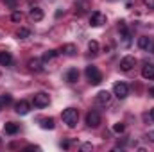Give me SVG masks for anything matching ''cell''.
<instances>
[{"label": "cell", "instance_id": "1", "mask_svg": "<svg viewBox=\"0 0 154 152\" xmlns=\"http://www.w3.org/2000/svg\"><path fill=\"white\" fill-rule=\"evenodd\" d=\"M77 120H79V111L74 109V108H66L63 111V122L68 125V127H75Z\"/></svg>", "mask_w": 154, "mask_h": 152}, {"label": "cell", "instance_id": "2", "mask_svg": "<svg viewBox=\"0 0 154 152\" xmlns=\"http://www.w3.org/2000/svg\"><path fill=\"white\" fill-rule=\"evenodd\" d=\"M86 77H88L90 84H93V86H97V84L102 82V74H100V70L97 66H91V65L86 66Z\"/></svg>", "mask_w": 154, "mask_h": 152}, {"label": "cell", "instance_id": "3", "mask_svg": "<svg viewBox=\"0 0 154 152\" xmlns=\"http://www.w3.org/2000/svg\"><path fill=\"white\" fill-rule=\"evenodd\" d=\"M104 23H106V16H104L102 13L93 11V13L90 14V25H91V27H100V25H104Z\"/></svg>", "mask_w": 154, "mask_h": 152}, {"label": "cell", "instance_id": "4", "mask_svg": "<svg viewBox=\"0 0 154 152\" xmlns=\"http://www.w3.org/2000/svg\"><path fill=\"white\" fill-rule=\"evenodd\" d=\"M113 91H115V95L118 99H125V97L129 95V86H127L125 82H116L115 88H113Z\"/></svg>", "mask_w": 154, "mask_h": 152}, {"label": "cell", "instance_id": "5", "mask_svg": "<svg viewBox=\"0 0 154 152\" xmlns=\"http://www.w3.org/2000/svg\"><path fill=\"white\" fill-rule=\"evenodd\" d=\"M86 125L88 127H99L100 125V114L97 111H90L86 114Z\"/></svg>", "mask_w": 154, "mask_h": 152}, {"label": "cell", "instance_id": "6", "mask_svg": "<svg viewBox=\"0 0 154 152\" xmlns=\"http://www.w3.org/2000/svg\"><path fill=\"white\" fill-rule=\"evenodd\" d=\"M32 102H34V106H36V108H45V106H48V95H47V93H43V91H39V93L34 95Z\"/></svg>", "mask_w": 154, "mask_h": 152}, {"label": "cell", "instance_id": "7", "mask_svg": "<svg viewBox=\"0 0 154 152\" xmlns=\"http://www.w3.org/2000/svg\"><path fill=\"white\" fill-rule=\"evenodd\" d=\"M134 65H136V59H134L133 56H125V57L120 61V70H122V72H129Z\"/></svg>", "mask_w": 154, "mask_h": 152}, {"label": "cell", "instance_id": "8", "mask_svg": "<svg viewBox=\"0 0 154 152\" xmlns=\"http://www.w3.org/2000/svg\"><path fill=\"white\" fill-rule=\"evenodd\" d=\"M14 109H16L18 114H27L29 111H31V104H29L27 100H20V102H16Z\"/></svg>", "mask_w": 154, "mask_h": 152}, {"label": "cell", "instance_id": "9", "mask_svg": "<svg viewBox=\"0 0 154 152\" xmlns=\"http://www.w3.org/2000/svg\"><path fill=\"white\" fill-rule=\"evenodd\" d=\"M109 99H111V93L109 91H99L97 93V97H95V100H97V104H108L109 102Z\"/></svg>", "mask_w": 154, "mask_h": 152}, {"label": "cell", "instance_id": "10", "mask_svg": "<svg viewBox=\"0 0 154 152\" xmlns=\"http://www.w3.org/2000/svg\"><path fill=\"white\" fill-rule=\"evenodd\" d=\"M142 77H143V79H154V65L147 63V65L142 68Z\"/></svg>", "mask_w": 154, "mask_h": 152}, {"label": "cell", "instance_id": "11", "mask_svg": "<svg viewBox=\"0 0 154 152\" xmlns=\"http://www.w3.org/2000/svg\"><path fill=\"white\" fill-rule=\"evenodd\" d=\"M13 63L11 52H0V66H9Z\"/></svg>", "mask_w": 154, "mask_h": 152}, {"label": "cell", "instance_id": "12", "mask_svg": "<svg viewBox=\"0 0 154 152\" xmlns=\"http://www.w3.org/2000/svg\"><path fill=\"white\" fill-rule=\"evenodd\" d=\"M31 20H32V22L43 20V11H41L39 7H32V9H31Z\"/></svg>", "mask_w": 154, "mask_h": 152}, {"label": "cell", "instance_id": "13", "mask_svg": "<svg viewBox=\"0 0 154 152\" xmlns=\"http://www.w3.org/2000/svg\"><path fill=\"white\" fill-rule=\"evenodd\" d=\"M77 79H79V72H77V68H70L68 72H66V82H77Z\"/></svg>", "mask_w": 154, "mask_h": 152}, {"label": "cell", "instance_id": "14", "mask_svg": "<svg viewBox=\"0 0 154 152\" xmlns=\"http://www.w3.org/2000/svg\"><path fill=\"white\" fill-rule=\"evenodd\" d=\"M151 38H147V36H142V38H138V47L140 48H143V50H149V47H151Z\"/></svg>", "mask_w": 154, "mask_h": 152}, {"label": "cell", "instance_id": "15", "mask_svg": "<svg viewBox=\"0 0 154 152\" xmlns=\"http://www.w3.org/2000/svg\"><path fill=\"white\" fill-rule=\"evenodd\" d=\"M29 70H32V72H41V61H39V59H31V61H29Z\"/></svg>", "mask_w": 154, "mask_h": 152}, {"label": "cell", "instance_id": "16", "mask_svg": "<svg viewBox=\"0 0 154 152\" xmlns=\"http://www.w3.org/2000/svg\"><path fill=\"white\" fill-rule=\"evenodd\" d=\"M4 129H5V132H7V134H16V132H18V125H16V123H13V122H7Z\"/></svg>", "mask_w": 154, "mask_h": 152}, {"label": "cell", "instance_id": "17", "mask_svg": "<svg viewBox=\"0 0 154 152\" xmlns=\"http://www.w3.org/2000/svg\"><path fill=\"white\" fill-rule=\"evenodd\" d=\"M41 127L43 129H54V120L52 118H41Z\"/></svg>", "mask_w": 154, "mask_h": 152}, {"label": "cell", "instance_id": "18", "mask_svg": "<svg viewBox=\"0 0 154 152\" xmlns=\"http://www.w3.org/2000/svg\"><path fill=\"white\" fill-rule=\"evenodd\" d=\"M63 52L66 54V56H74L77 52V48L74 47V45H63Z\"/></svg>", "mask_w": 154, "mask_h": 152}, {"label": "cell", "instance_id": "19", "mask_svg": "<svg viewBox=\"0 0 154 152\" xmlns=\"http://www.w3.org/2000/svg\"><path fill=\"white\" fill-rule=\"evenodd\" d=\"M56 56H57V52H56V50H48V52H45V54H43V61H52Z\"/></svg>", "mask_w": 154, "mask_h": 152}, {"label": "cell", "instance_id": "20", "mask_svg": "<svg viewBox=\"0 0 154 152\" xmlns=\"http://www.w3.org/2000/svg\"><path fill=\"white\" fill-rule=\"evenodd\" d=\"M88 48H90V52L97 54V52H99V43H97V41H90V43H88Z\"/></svg>", "mask_w": 154, "mask_h": 152}, {"label": "cell", "instance_id": "21", "mask_svg": "<svg viewBox=\"0 0 154 152\" xmlns=\"http://www.w3.org/2000/svg\"><path fill=\"white\" fill-rule=\"evenodd\" d=\"M29 34H31V32H29V29H25V27H22V29H20L18 32H16V36H18L20 39H22V38H27Z\"/></svg>", "mask_w": 154, "mask_h": 152}, {"label": "cell", "instance_id": "22", "mask_svg": "<svg viewBox=\"0 0 154 152\" xmlns=\"http://www.w3.org/2000/svg\"><path fill=\"white\" fill-rule=\"evenodd\" d=\"M124 129H125V125H124L122 122H118V123L113 125V131H115V132H124Z\"/></svg>", "mask_w": 154, "mask_h": 152}, {"label": "cell", "instance_id": "23", "mask_svg": "<svg viewBox=\"0 0 154 152\" xmlns=\"http://www.w3.org/2000/svg\"><path fill=\"white\" fill-rule=\"evenodd\" d=\"M11 20H13V22H22V13H20V11H14V13L11 14Z\"/></svg>", "mask_w": 154, "mask_h": 152}, {"label": "cell", "instance_id": "24", "mask_svg": "<svg viewBox=\"0 0 154 152\" xmlns=\"http://www.w3.org/2000/svg\"><path fill=\"white\" fill-rule=\"evenodd\" d=\"M4 2H5V5L11 7V9H16V5H18V0H4Z\"/></svg>", "mask_w": 154, "mask_h": 152}, {"label": "cell", "instance_id": "25", "mask_svg": "<svg viewBox=\"0 0 154 152\" xmlns=\"http://www.w3.org/2000/svg\"><path fill=\"white\" fill-rule=\"evenodd\" d=\"M0 102H2V104H5V106H7V104H11V95H2Z\"/></svg>", "mask_w": 154, "mask_h": 152}, {"label": "cell", "instance_id": "26", "mask_svg": "<svg viewBox=\"0 0 154 152\" xmlns=\"http://www.w3.org/2000/svg\"><path fill=\"white\" fill-rule=\"evenodd\" d=\"M84 7H86L84 4H81V5H77V7H75V14H79V16H81V14L84 13Z\"/></svg>", "mask_w": 154, "mask_h": 152}, {"label": "cell", "instance_id": "27", "mask_svg": "<svg viewBox=\"0 0 154 152\" xmlns=\"http://www.w3.org/2000/svg\"><path fill=\"white\" fill-rule=\"evenodd\" d=\"M143 4H145L147 7H154V0H143Z\"/></svg>", "mask_w": 154, "mask_h": 152}, {"label": "cell", "instance_id": "28", "mask_svg": "<svg viewBox=\"0 0 154 152\" xmlns=\"http://www.w3.org/2000/svg\"><path fill=\"white\" fill-rule=\"evenodd\" d=\"M147 140L154 141V131H149V134H147Z\"/></svg>", "mask_w": 154, "mask_h": 152}, {"label": "cell", "instance_id": "29", "mask_svg": "<svg viewBox=\"0 0 154 152\" xmlns=\"http://www.w3.org/2000/svg\"><path fill=\"white\" fill-rule=\"evenodd\" d=\"M25 150H39V147H34V145H29V147H25Z\"/></svg>", "mask_w": 154, "mask_h": 152}, {"label": "cell", "instance_id": "30", "mask_svg": "<svg viewBox=\"0 0 154 152\" xmlns=\"http://www.w3.org/2000/svg\"><path fill=\"white\" fill-rule=\"evenodd\" d=\"M149 93H151V95H152V97H154V86H152V88H151V90H149Z\"/></svg>", "mask_w": 154, "mask_h": 152}, {"label": "cell", "instance_id": "31", "mask_svg": "<svg viewBox=\"0 0 154 152\" xmlns=\"http://www.w3.org/2000/svg\"><path fill=\"white\" fill-rule=\"evenodd\" d=\"M151 118H152V120H154V108H152V109H151Z\"/></svg>", "mask_w": 154, "mask_h": 152}, {"label": "cell", "instance_id": "32", "mask_svg": "<svg viewBox=\"0 0 154 152\" xmlns=\"http://www.w3.org/2000/svg\"><path fill=\"white\" fill-rule=\"evenodd\" d=\"M0 109H2V102H0Z\"/></svg>", "mask_w": 154, "mask_h": 152}]
</instances>
